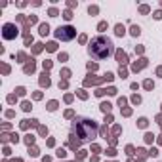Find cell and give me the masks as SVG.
<instances>
[{
	"label": "cell",
	"mask_w": 162,
	"mask_h": 162,
	"mask_svg": "<svg viewBox=\"0 0 162 162\" xmlns=\"http://www.w3.org/2000/svg\"><path fill=\"white\" fill-rule=\"evenodd\" d=\"M32 71H34V63L31 61L29 65H25V73H32Z\"/></svg>",
	"instance_id": "30bf717a"
},
{
	"label": "cell",
	"mask_w": 162,
	"mask_h": 162,
	"mask_svg": "<svg viewBox=\"0 0 162 162\" xmlns=\"http://www.w3.org/2000/svg\"><path fill=\"white\" fill-rule=\"evenodd\" d=\"M40 84H42V86H46V88L50 86V78H48V75H46V73L40 76Z\"/></svg>",
	"instance_id": "8992f818"
},
{
	"label": "cell",
	"mask_w": 162,
	"mask_h": 162,
	"mask_svg": "<svg viewBox=\"0 0 162 162\" xmlns=\"http://www.w3.org/2000/svg\"><path fill=\"white\" fill-rule=\"evenodd\" d=\"M101 111H103V112H109V111H111V103H103V105H101Z\"/></svg>",
	"instance_id": "9a60e30c"
},
{
	"label": "cell",
	"mask_w": 162,
	"mask_h": 162,
	"mask_svg": "<svg viewBox=\"0 0 162 162\" xmlns=\"http://www.w3.org/2000/svg\"><path fill=\"white\" fill-rule=\"evenodd\" d=\"M46 48H48V52H55V48H57V44H55V42H50V44H48Z\"/></svg>",
	"instance_id": "7c38bea8"
},
{
	"label": "cell",
	"mask_w": 162,
	"mask_h": 162,
	"mask_svg": "<svg viewBox=\"0 0 162 162\" xmlns=\"http://www.w3.org/2000/svg\"><path fill=\"white\" fill-rule=\"evenodd\" d=\"M63 17H65V19L69 21V19L73 17V12H71V10H67V12H63Z\"/></svg>",
	"instance_id": "4fadbf2b"
},
{
	"label": "cell",
	"mask_w": 162,
	"mask_h": 162,
	"mask_svg": "<svg viewBox=\"0 0 162 162\" xmlns=\"http://www.w3.org/2000/svg\"><path fill=\"white\" fill-rule=\"evenodd\" d=\"M114 32H116V36H122L126 31H124V27H122V25H116V27H114Z\"/></svg>",
	"instance_id": "9c48e42d"
},
{
	"label": "cell",
	"mask_w": 162,
	"mask_h": 162,
	"mask_svg": "<svg viewBox=\"0 0 162 162\" xmlns=\"http://www.w3.org/2000/svg\"><path fill=\"white\" fill-rule=\"evenodd\" d=\"M48 109H50V111H55V109H57V101H50V103H48Z\"/></svg>",
	"instance_id": "5bb4252c"
},
{
	"label": "cell",
	"mask_w": 162,
	"mask_h": 162,
	"mask_svg": "<svg viewBox=\"0 0 162 162\" xmlns=\"http://www.w3.org/2000/svg\"><path fill=\"white\" fill-rule=\"evenodd\" d=\"M143 86H145L147 90H153V82H151V80H147V82H145V84H143Z\"/></svg>",
	"instance_id": "d6986e66"
},
{
	"label": "cell",
	"mask_w": 162,
	"mask_h": 162,
	"mask_svg": "<svg viewBox=\"0 0 162 162\" xmlns=\"http://www.w3.org/2000/svg\"><path fill=\"white\" fill-rule=\"evenodd\" d=\"M156 73H158V75L162 76V67H158V71H156Z\"/></svg>",
	"instance_id": "1f68e13d"
},
{
	"label": "cell",
	"mask_w": 162,
	"mask_h": 162,
	"mask_svg": "<svg viewBox=\"0 0 162 162\" xmlns=\"http://www.w3.org/2000/svg\"><path fill=\"white\" fill-rule=\"evenodd\" d=\"M116 61H118V63H120V67H122V65H126V63H128V55L124 54L122 50H118V52H116Z\"/></svg>",
	"instance_id": "5b68a950"
},
{
	"label": "cell",
	"mask_w": 162,
	"mask_h": 162,
	"mask_svg": "<svg viewBox=\"0 0 162 162\" xmlns=\"http://www.w3.org/2000/svg\"><path fill=\"white\" fill-rule=\"evenodd\" d=\"M118 105H120V107H122V105H126V99H124V97H120V99H118Z\"/></svg>",
	"instance_id": "4316f807"
},
{
	"label": "cell",
	"mask_w": 162,
	"mask_h": 162,
	"mask_svg": "<svg viewBox=\"0 0 162 162\" xmlns=\"http://www.w3.org/2000/svg\"><path fill=\"white\" fill-rule=\"evenodd\" d=\"M112 54V42L105 36H97L92 40L90 44V55H93L95 59H105L107 55Z\"/></svg>",
	"instance_id": "7a4b0ae2"
},
{
	"label": "cell",
	"mask_w": 162,
	"mask_h": 162,
	"mask_svg": "<svg viewBox=\"0 0 162 162\" xmlns=\"http://www.w3.org/2000/svg\"><path fill=\"white\" fill-rule=\"evenodd\" d=\"M88 12H90V15H93V13H97V6H90V10H88Z\"/></svg>",
	"instance_id": "e0dca14e"
},
{
	"label": "cell",
	"mask_w": 162,
	"mask_h": 162,
	"mask_svg": "<svg viewBox=\"0 0 162 162\" xmlns=\"http://www.w3.org/2000/svg\"><path fill=\"white\" fill-rule=\"evenodd\" d=\"M75 34H76V29L71 27V25L59 27L57 31H55V36H57L59 40H73V38H75Z\"/></svg>",
	"instance_id": "3957f363"
},
{
	"label": "cell",
	"mask_w": 162,
	"mask_h": 162,
	"mask_svg": "<svg viewBox=\"0 0 162 162\" xmlns=\"http://www.w3.org/2000/svg\"><path fill=\"white\" fill-rule=\"evenodd\" d=\"M137 124H139V128H145V126H147V118H139Z\"/></svg>",
	"instance_id": "2e32d148"
},
{
	"label": "cell",
	"mask_w": 162,
	"mask_h": 162,
	"mask_svg": "<svg viewBox=\"0 0 162 162\" xmlns=\"http://www.w3.org/2000/svg\"><path fill=\"white\" fill-rule=\"evenodd\" d=\"M155 17H156V19H160V17H162V12H160V10H158V12H155Z\"/></svg>",
	"instance_id": "f546056e"
},
{
	"label": "cell",
	"mask_w": 162,
	"mask_h": 162,
	"mask_svg": "<svg viewBox=\"0 0 162 162\" xmlns=\"http://www.w3.org/2000/svg\"><path fill=\"white\" fill-rule=\"evenodd\" d=\"M48 32H50V27H48L46 23H42V25H40V34H42V36H46Z\"/></svg>",
	"instance_id": "52a82bcc"
},
{
	"label": "cell",
	"mask_w": 162,
	"mask_h": 162,
	"mask_svg": "<svg viewBox=\"0 0 162 162\" xmlns=\"http://www.w3.org/2000/svg\"><path fill=\"white\" fill-rule=\"evenodd\" d=\"M50 15H52V17H57V10H55V8H50Z\"/></svg>",
	"instance_id": "ffe728a7"
},
{
	"label": "cell",
	"mask_w": 162,
	"mask_h": 162,
	"mask_svg": "<svg viewBox=\"0 0 162 162\" xmlns=\"http://www.w3.org/2000/svg\"><path fill=\"white\" fill-rule=\"evenodd\" d=\"M31 155H32V156H36V155H38V149H34V147H32V149H31Z\"/></svg>",
	"instance_id": "83f0119b"
},
{
	"label": "cell",
	"mask_w": 162,
	"mask_h": 162,
	"mask_svg": "<svg viewBox=\"0 0 162 162\" xmlns=\"http://www.w3.org/2000/svg\"><path fill=\"white\" fill-rule=\"evenodd\" d=\"M147 65V59H141V63H135L134 65V71H139V69H143Z\"/></svg>",
	"instance_id": "ba28073f"
},
{
	"label": "cell",
	"mask_w": 162,
	"mask_h": 162,
	"mask_svg": "<svg viewBox=\"0 0 162 162\" xmlns=\"http://www.w3.org/2000/svg\"><path fill=\"white\" fill-rule=\"evenodd\" d=\"M67 59V54H59V61H65Z\"/></svg>",
	"instance_id": "4dcf8cb0"
},
{
	"label": "cell",
	"mask_w": 162,
	"mask_h": 162,
	"mask_svg": "<svg viewBox=\"0 0 162 162\" xmlns=\"http://www.w3.org/2000/svg\"><path fill=\"white\" fill-rule=\"evenodd\" d=\"M139 32H141V29L137 27V25H134V27H132V34H134V36H139Z\"/></svg>",
	"instance_id": "8fae6325"
},
{
	"label": "cell",
	"mask_w": 162,
	"mask_h": 162,
	"mask_svg": "<svg viewBox=\"0 0 162 162\" xmlns=\"http://www.w3.org/2000/svg\"><path fill=\"white\" fill-rule=\"evenodd\" d=\"M139 12H141V13H149V6H141Z\"/></svg>",
	"instance_id": "ac0fdd59"
},
{
	"label": "cell",
	"mask_w": 162,
	"mask_h": 162,
	"mask_svg": "<svg viewBox=\"0 0 162 162\" xmlns=\"http://www.w3.org/2000/svg\"><path fill=\"white\" fill-rule=\"evenodd\" d=\"M2 34H4V38L12 40V38L17 36V27H15L13 23H6V25L2 27Z\"/></svg>",
	"instance_id": "277c9868"
},
{
	"label": "cell",
	"mask_w": 162,
	"mask_h": 162,
	"mask_svg": "<svg viewBox=\"0 0 162 162\" xmlns=\"http://www.w3.org/2000/svg\"><path fill=\"white\" fill-rule=\"evenodd\" d=\"M52 67V61H44V69H50Z\"/></svg>",
	"instance_id": "d4e9b609"
},
{
	"label": "cell",
	"mask_w": 162,
	"mask_h": 162,
	"mask_svg": "<svg viewBox=\"0 0 162 162\" xmlns=\"http://www.w3.org/2000/svg\"><path fill=\"white\" fill-rule=\"evenodd\" d=\"M23 109H25V111H29V109H31V103H29V101H25V103H23Z\"/></svg>",
	"instance_id": "f1b7e54d"
},
{
	"label": "cell",
	"mask_w": 162,
	"mask_h": 162,
	"mask_svg": "<svg viewBox=\"0 0 162 162\" xmlns=\"http://www.w3.org/2000/svg\"><path fill=\"white\" fill-rule=\"evenodd\" d=\"M105 29H107V23H105V21H101V23H99V31H105Z\"/></svg>",
	"instance_id": "44dd1931"
},
{
	"label": "cell",
	"mask_w": 162,
	"mask_h": 162,
	"mask_svg": "<svg viewBox=\"0 0 162 162\" xmlns=\"http://www.w3.org/2000/svg\"><path fill=\"white\" fill-rule=\"evenodd\" d=\"M132 101H134V103H139V101H141V97H139V95H134V97H132Z\"/></svg>",
	"instance_id": "603a6c76"
},
{
	"label": "cell",
	"mask_w": 162,
	"mask_h": 162,
	"mask_svg": "<svg viewBox=\"0 0 162 162\" xmlns=\"http://www.w3.org/2000/svg\"><path fill=\"white\" fill-rule=\"evenodd\" d=\"M25 141H27L29 145H31V143H32V141H34V137H32V135H27V139H25Z\"/></svg>",
	"instance_id": "cb8c5ba5"
},
{
	"label": "cell",
	"mask_w": 162,
	"mask_h": 162,
	"mask_svg": "<svg viewBox=\"0 0 162 162\" xmlns=\"http://www.w3.org/2000/svg\"><path fill=\"white\" fill-rule=\"evenodd\" d=\"M40 50H42V44H36V46H34V54H38Z\"/></svg>",
	"instance_id": "7402d4cb"
},
{
	"label": "cell",
	"mask_w": 162,
	"mask_h": 162,
	"mask_svg": "<svg viewBox=\"0 0 162 162\" xmlns=\"http://www.w3.org/2000/svg\"><path fill=\"white\" fill-rule=\"evenodd\" d=\"M69 75H71V71H69V69H65V71H63V76H65V78H69Z\"/></svg>",
	"instance_id": "484cf974"
},
{
	"label": "cell",
	"mask_w": 162,
	"mask_h": 162,
	"mask_svg": "<svg viewBox=\"0 0 162 162\" xmlns=\"http://www.w3.org/2000/svg\"><path fill=\"white\" fill-rule=\"evenodd\" d=\"M73 135H76L80 141H92L97 135V126L90 118H78L73 124Z\"/></svg>",
	"instance_id": "6da1fadb"
}]
</instances>
